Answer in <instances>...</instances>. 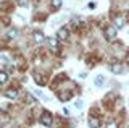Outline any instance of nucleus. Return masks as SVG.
<instances>
[{
    "instance_id": "1",
    "label": "nucleus",
    "mask_w": 129,
    "mask_h": 128,
    "mask_svg": "<svg viewBox=\"0 0 129 128\" xmlns=\"http://www.w3.org/2000/svg\"><path fill=\"white\" fill-rule=\"evenodd\" d=\"M40 123L45 125V126H50L52 125V115H50V112H47V110L42 112V115H40Z\"/></svg>"
},
{
    "instance_id": "2",
    "label": "nucleus",
    "mask_w": 129,
    "mask_h": 128,
    "mask_svg": "<svg viewBox=\"0 0 129 128\" xmlns=\"http://www.w3.org/2000/svg\"><path fill=\"white\" fill-rule=\"evenodd\" d=\"M105 36L108 41H113L116 37V26H107L105 28Z\"/></svg>"
},
{
    "instance_id": "3",
    "label": "nucleus",
    "mask_w": 129,
    "mask_h": 128,
    "mask_svg": "<svg viewBox=\"0 0 129 128\" xmlns=\"http://www.w3.org/2000/svg\"><path fill=\"white\" fill-rule=\"evenodd\" d=\"M110 70L113 71V73H118L119 75V73H123L124 68H123V65H121V63H113V65L110 67Z\"/></svg>"
},
{
    "instance_id": "4",
    "label": "nucleus",
    "mask_w": 129,
    "mask_h": 128,
    "mask_svg": "<svg viewBox=\"0 0 129 128\" xmlns=\"http://www.w3.org/2000/svg\"><path fill=\"white\" fill-rule=\"evenodd\" d=\"M68 36H70V33H68L66 28H61V29H58V39L64 41V39H68Z\"/></svg>"
},
{
    "instance_id": "5",
    "label": "nucleus",
    "mask_w": 129,
    "mask_h": 128,
    "mask_svg": "<svg viewBox=\"0 0 129 128\" xmlns=\"http://www.w3.org/2000/svg\"><path fill=\"white\" fill-rule=\"evenodd\" d=\"M89 126L90 128H99L100 126V120L97 117H90V120H89Z\"/></svg>"
},
{
    "instance_id": "6",
    "label": "nucleus",
    "mask_w": 129,
    "mask_h": 128,
    "mask_svg": "<svg viewBox=\"0 0 129 128\" xmlns=\"http://www.w3.org/2000/svg\"><path fill=\"white\" fill-rule=\"evenodd\" d=\"M47 42H48V47L50 49H53V50H58V41L56 39H47Z\"/></svg>"
},
{
    "instance_id": "7",
    "label": "nucleus",
    "mask_w": 129,
    "mask_h": 128,
    "mask_svg": "<svg viewBox=\"0 0 129 128\" xmlns=\"http://www.w3.org/2000/svg\"><path fill=\"white\" fill-rule=\"evenodd\" d=\"M0 120H2V128H8V126H10V117H8V115H2Z\"/></svg>"
},
{
    "instance_id": "8",
    "label": "nucleus",
    "mask_w": 129,
    "mask_h": 128,
    "mask_svg": "<svg viewBox=\"0 0 129 128\" xmlns=\"http://www.w3.org/2000/svg\"><path fill=\"white\" fill-rule=\"evenodd\" d=\"M5 96L8 99H15L16 96H18V91L16 89H8V91H5Z\"/></svg>"
},
{
    "instance_id": "9",
    "label": "nucleus",
    "mask_w": 129,
    "mask_h": 128,
    "mask_svg": "<svg viewBox=\"0 0 129 128\" xmlns=\"http://www.w3.org/2000/svg\"><path fill=\"white\" fill-rule=\"evenodd\" d=\"M115 25H116V28H123L124 26V18L123 16H116L115 18Z\"/></svg>"
},
{
    "instance_id": "10",
    "label": "nucleus",
    "mask_w": 129,
    "mask_h": 128,
    "mask_svg": "<svg viewBox=\"0 0 129 128\" xmlns=\"http://www.w3.org/2000/svg\"><path fill=\"white\" fill-rule=\"evenodd\" d=\"M44 39H45V37H44V33H40V31H39V33H34V41L36 42H42Z\"/></svg>"
},
{
    "instance_id": "11",
    "label": "nucleus",
    "mask_w": 129,
    "mask_h": 128,
    "mask_svg": "<svg viewBox=\"0 0 129 128\" xmlns=\"http://www.w3.org/2000/svg\"><path fill=\"white\" fill-rule=\"evenodd\" d=\"M7 81H8V75L5 71H0V84H5Z\"/></svg>"
},
{
    "instance_id": "12",
    "label": "nucleus",
    "mask_w": 129,
    "mask_h": 128,
    "mask_svg": "<svg viewBox=\"0 0 129 128\" xmlns=\"http://www.w3.org/2000/svg\"><path fill=\"white\" fill-rule=\"evenodd\" d=\"M52 8H55V10H58L60 7H61V0H52Z\"/></svg>"
},
{
    "instance_id": "13",
    "label": "nucleus",
    "mask_w": 129,
    "mask_h": 128,
    "mask_svg": "<svg viewBox=\"0 0 129 128\" xmlns=\"http://www.w3.org/2000/svg\"><path fill=\"white\" fill-rule=\"evenodd\" d=\"M103 83H105V79H103V76H100V75H99V76L95 78V84H97V86H102Z\"/></svg>"
},
{
    "instance_id": "14",
    "label": "nucleus",
    "mask_w": 129,
    "mask_h": 128,
    "mask_svg": "<svg viewBox=\"0 0 129 128\" xmlns=\"http://www.w3.org/2000/svg\"><path fill=\"white\" fill-rule=\"evenodd\" d=\"M70 97H71L70 93H61V94H60V99H61V101H68Z\"/></svg>"
},
{
    "instance_id": "15",
    "label": "nucleus",
    "mask_w": 129,
    "mask_h": 128,
    "mask_svg": "<svg viewBox=\"0 0 129 128\" xmlns=\"http://www.w3.org/2000/svg\"><path fill=\"white\" fill-rule=\"evenodd\" d=\"M36 81H37V84H45V79H44L42 76H39V75L36 76Z\"/></svg>"
},
{
    "instance_id": "16",
    "label": "nucleus",
    "mask_w": 129,
    "mask_h": 128,
    "mask_svg": "<svg viewBox=\"0 0 129 128\" xmlns=\"http://www.w3.org/2000/svg\"><path fill=\"white\" fill-rule=\"evenodd\" d=\"M16 34H18V33H16V29H10V31H8V36H10V37H15Z\"/></svg>"
},
{
    "instance_id": "17",
    "label": "nucleus",
    "mask_w": 129,
    "mask_h": 128,
    "mask_svg": "<svg viewBox=\"0 0 129 128\" xmlns=\"http://www.w3.org/2000/svg\"><path fill=\"white\" fill-rule=\"evenodd\" d=\"M19 5H21V7H27V0H19Z\"/></svg>"
},
{
    "instance_id": "18",
    "label": "nucleus",
    "mask_w": 129,
    "mask_h": 128,
    "mask_svg": "<svg viewBox=\"0 0 129 128\" xmlns=\"http://www.w3.org/2000/svg\"><path fill=\"white\" fill-rule=\"evenodd\" d=\"M74 105H76V107H78V109H81V107H82V101H78V102H76V104H74Z\"/></svg>"
},
{
    "instance_id": "19",
    "label": "nucleus",
    "mask_w": 129,
    "mask_h": 128,
    "mask_svg": "<svg viewBox=\"0 0 129 128\" xmlns=\"http://www.w3.org/2000/svg\"><path fill=\"white\" fill-rule=\"evenodd\" d=\"M126 60H127V65H129V54H127V57H126Z\"/></svg>"
}]
</instances>
